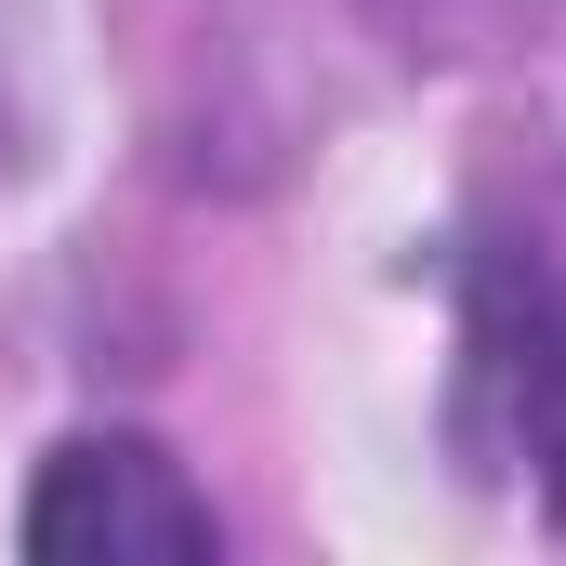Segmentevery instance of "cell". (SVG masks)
<instances>
[{"instance_id":"6da1fadb","label":"cell","mask_w":566,"mask_h":566,"mask_svg":"<svg viewBox=\"0 0 566 566\" xmlns=\"http://www.w3.org/2000/svg\"><path fill=\"white\" fill-rule=\"evenodd\" d=\"M461 356H474V422L541 488L566 527V277L541 251H474L461 277Z\"/></svg>"},{"instance_id":"7a4b0ae2","label":"cell","mask_w":566,"mask_h":566,"mask_svg":"<svg viewBox=\"0 0 566 566\" xmlns=\"http://www.w3.org/2000/svg\"><path fill=\"white\" fill-rule=\"evenodd\" d=\"M27 554L40 566H211L224 527L158 434H66L27 488Z\"/></svg>"}]
</instances>
